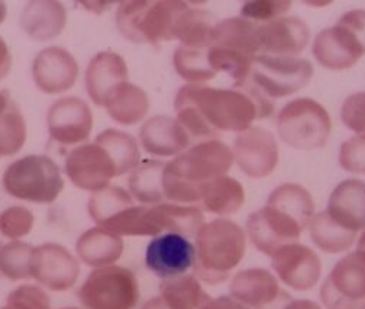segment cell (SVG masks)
Wrapping results in <instances>:
<instances>
[{
  "label": "cell",
  "instance_id": "9a60e30c",
  "mask_svg": "<svg viewBox=\"0 0 365 309\" xmlns=\"http://www.w3.org/2000/svg\"><path fill=\"white\" fill-rule=\"evenodd\" d=\"M234 163L251 179H264L277 168L280 151L276 137L261 126H251L234 140Z\"/></svg>",
  "mask_w": 365,
  "mask_h": 309
},
{
  "label": "cell",
  "instance_id": "816d5d0a",
  "mask_svg": "<svg viewBox=\"0 0 365 309\" xmlns=\"http://www.w3.org/2000/svg\"><path fill=\"white\" fill-rule=\"evenodd\" d=\"M6 16H8V6L5 2H0V25L5 22Z\"/></svg>",
  "mask_w": 365,
  "mask_h": 309
},
{
  "label": "cell",
  "instance_id": "f5cc1de1",
  "mask_svg": "<svg viewBox=\"0 0 365 309\" xmlns=\"http://www.w3.org/2000/svg\"><path fill=\"white\" fill-rule=\"evenodd\" d=\"M9 98H11V95L6 91H0V111L4 109V106L6 105Z\"/></svg>",
  "mask_w": 365,
  "mask_h": 309
},
{
  "label": "cell",
  "instance_id": "d6a6232c",
  "mask_svg": "<svg viewBox=\"0 0 365 309\" xmlns=\"http://www.w3.org/2000/svg\"><path fill=\"white\" fill-rule=\"evenodd\" d=\"M95 143L102 146L113 160L118 178L123 174H129L141 163L140 141L129 134V132L116 128H108L101 132Z\"/></svg>",
  "mask_w": 365,
  "mask_h": 309
},
{
  "label": "cell",
  "instance_id": "8d00e7d4",
  "mask_svg": "<svg viewBox=\"0 0 365 309\" xmlns=\"http://www.w3.org/2000/svg\"><path fill=\"white\" fill-rule=\"evenodd\" d=\"M209 50V49H207ZM207 50H197L178 46L173 54L175 73L187 84H203L217 74L209 64Z\"/></svg>",
  "mask_w": 365,
  "mask_h": 309
},
{
  "label": "cell",
  "instance_id": "ba28073f",
  "mask_svg": "<svg viewBox=\"0 0 365 309\" xmlns=\"http://www.w3.org/2000/svg\"><path fill=\"white\" fill-rule=\"evenodd\" d=\"M276 126L284 144L294 150L312 151L327 146L332 121L325 106L310 98H299L280 109Z\"/></svg>",
  "mask_w": 365,
  "mask_h": 309
},
{
  "label": "cell",
  "instance_id": "603a6c76",
  "mask_svg": "<svg viewBox=\"0 0 365 309\" xmlns=\"http://www.w3.org/2000/svg\"><path fill=\"white\" fill-rule=\"evenodd\" d=\"M325 211L342 228L362 233L365 230V182L346 179L338 183L329 195Z\"/></svg>",
  "mask_w": 365,
  "mask_h": 309
},
{
  "label": "cell",
  "instance_id": "f907efd6",
  "mask_svg": "<svg viewBox=\"0 0 365 309\" xmlns=\"http://www.w3.org/2000/svg\"><path fill=\"white\" fill-rule=\"evenodd\" d=\"M290 298H292L290 295H287L286 292H282V295L277 298V300H274L272 303H269L268 306H264L261 309H282Z\"/></svg>",
  "mask_w": 365,
  "mask_h": 309
},
{
  "label": "cell",
  "instance_id": "3957f363",
  "mask_svg": "<svg viewBox=\"0 0 365 309\" xmlns=\"http://www.w3.org/2000/svg\"><path fill=\"white\" fill-rule=\"evenodd\" d=\"M247 240L245 230L230 218L207 221L195 237L193 275L207 285L226 282L245 257Z\"/></svg>",
  "mask_w": 365,
  "mask_h": 309
},
{
  "label": "cell",
  "instance_id": "cb8c5ba5",
  "mask_svg": "<svg viewBox=\"0 0 365 309\" xmlns=\"http://www.w3.org/2000/svg\"><path fill=\"white\" fill-rule=\"evenodd\" d=\"M282 292L276 275L262 268L241 270L232 276L230 283V295L250 309L268 306L277 300Z\"/></svg>",
  "mask_w": 365,
  "mask_h": 309
},
{
  "label": "cell",
  "instance_id": "277c9868",
  "mask_svg": "<svg viewBox=\"0 0 365 309\" xmlns=\"http://www.w3.org/2000/svg\"><path fill=\"white\" fill-rule=\"evenodd\" d=\"M261 54L258 25L242 18H227L217 22L207 60L216 73H226L234 84L250 77L252 63Z\"/></svg>",
  "mask_w": 365,
  "mask_h": 309
},
{
  "label": "cell",
  "instance_id": "5b68a950",
  "mask_svg": "<svg viewBox=\"0 0 365 309\" xmlns=\"http://www.w3.org/2000/svg\"><path fill=\"white\" fill-rule=\"evenodd\" d=\"M192 4L180 0H128L115 12L119 34L133 44H158L173 41L180 15Z\"/></svg>",
  "mask_w": 365,
  "mask_h": 309
},
{
  "label": "cell",
  "instance_id": "9c48e42d",
  "mask_svg": "<svg viewBox=\"0 0 365 309\" xmlns=\"http://www.w3.org/2000/svg\"><path fill=\"white\" fill-rule=\"evenodd\" d=\"M84 309H135L140 302V283L123 266L93 269L78 289Z\"/></svg>",
  "mask_w": 365,
  "mask_h": 309
},
{
  "label": "cell",
  "instance_id": "ffe728a7",
  "mask_svg": "<svg viewBox=\"0 0 365 309\" xmlns=\"http://www.w3.org/2000/svg\"><path fill=\"white\" fill-rule=\"evenodd\" d=\"M261 54L276 57H297L310 39L307 24L297 16H282L258 25Z\"/></svg>",
  "mask_w": 365,
  "mask_h": 309
},
{
  "label": "cell",
  "instance_id": "2e32d148",
  "mask_svg": "<svg viewBox=\"0 0 365 309\" xmlns=\"http://www.w3.org/2000/svg\"><path fill=\"white\" fill-rule=\"evenodd\" d=\"M271 268L279 282L296 292L312 290L322 278V261L310 247L292 243L271 257Z\"/></svg>",
  "mask_w": 365,
  "mask_h": 309
},
{
  "label": "cell",
  "instance_id": "8fae6325",
  "mask_svg": "<svg viewBox=\"0 0 365 309\" xmlns=\"http://www.w3.org/2000/svg\"><path fill=\"white\" fill-rule=\"evenodd\" d=\"M304 230L294 218L267 202L262 208L250 213L245 227L251 244L268 257L283 245L299 243Z\"/></svg>",
  "mask_w": 365,
  "mask_h": 309
},
{
  "label": "cell",
  "instance_id": "7c38bea8",
  "mask_svg": "<svg viewBox=\"0 0 365 309\" xmlns=\"http://www.w3.org/2000/svg\"><path fill=\"white\" fill-rule=\"evenodd\" d=\"M64 173L71 185L88 193L103 191L110 186L112 179L118 178L113 160L95 141L73 147L67 153Z\"/></svg>",
  "mask_w": 365,
  "mask_h": 309
},
{
  "label": "cell",
  "instance_id": "44dd1931",
  "mask_svg": "<svg viewBox=\"0 0 365 309\" xmlns=\"http://www.w3.org/2000/svg\"><path fill=\"white\" fill-rule=\"evenodd\" d=\"M128 78L129 69L120 54L110 50L99 51L90 59L84 71L86 93L91 102L103 108L115 87Z\"/></svg>",
  "mask_w": 365,
  "mask_h": 309
},
{
  "label": "cell",
  "instance_id": "f1b7e54d",
  "mask_svg": "<svg viewBox=\"0 0 365 309\" xmlns=\"http://www.w3.org/2000/svg\"><path fill=\"white\" fill-rule=\"evenodd\" d=\"M217 22V16L213 12L190 5L177 21L173 41H178L182 47L207 50L212 46Z\"/></svg>",
  "mask_w": 365,
  "mask_h": 309
},
{
  "label": "cell",
  "instance_id": "f6af8a7d",
  "mask_svg": "<svg viewBox=\"0 0 365 309\" xmlns=\"http://www.w3.org/2000/svg\"><path fill=\"white\" fill-rule=\"evenodd\" d=\"M324 309H359L361 306L342 298L327 280H324L321 290H319Z\"/></svg>",
  "mask_w": 365,
  "mask_h": 309
},
{
  "label": "cell",
  "instance_id": "f35d334b",
  "mask_svg": "<svg viewBox=\"0 0 365 309\" xmlns=\"http://www.w3.org/2000/svg\"><path fill=\"white\" fill-rule=\"evenodd\" d=\"M34 245L25 241H9L0 247V275L19 282L31 279V254Z\"/></svg>",
  "mask_w": 365,
  "mask_h": 309
},
{
  "label": "cell",
  "instance_id": "52a82bcc",
  "mask_svg": "<svg viewBox=\"0 0 365 309\" xmlns=\"http://www.w3.org/2000/svg\"><path fill=\"white\" fill-rule=\"evenodd\" d=\"M312 53L324 69L341 71L354 67L365 56V9L348 11L335 25L319 32Z\"/></svg>",
  "mask_w": 365,
  "mask_h": 309
},
{
  "label": "cell",
  "instance_id": "c3c4849f",
  "mask_svg": "<svg viewBox=\"0 0 365 309\" xmlns=\"http://www.w3.org/2000/svg\"><path fill=\"white\" fill-rule=\"evenodd\" d=\"M282 309H324L322 305L312 299H293L290 298Z\"/></svg>",
  "mask_w": 365,
  "mask_h": 309
},
{
  "label": "cell",
  "instance_id": "1f68e13d",
  "mask_svg": "<svg viewBox=\"0 0 365 309\" xmlns=\"http://www.w3.org/2000/svg\"><path fill=\"white\" fill-rule=\"evenodd\" d=\"M312 243L327 254H341L356 243L358 234L338 226L327 211L316 212L307 227Z\"/></svg>",
  "mask_w": 365,
  "mask_h": 309
},
{
  "label": "cell",
  "instance_id": "7dc6e473",
  "mask_svg": "<svg viewBox=\"0 0 365 309\" xmlns=\"http://www.w3.org/2000/svg\"><path fill=\"white\" fill-rule=\"evenodd\" d=\"M14 57L5 38L0 35V81H2L12 70Z\"/></svg>",
  "mask_w": 365,
  "mask_h": 309
},
{
  "label": "cell",
  "instance_id": "11a10c76",
  "mask_svg": "<svg viewBox=\"0 0 365 309\" xmlns=\"http://www.w3.org/2000/svg\"><path fill=\"white\" fill-rule=\"evenodd\" d=\"M0 309H26V308L21 306V305H16V303H6L5 306H2Z\"/></svg>",
  "mask_w": 365,
  "mask_h": 309
},
{
  "label": "cell",
  "instance_id": "484cf974",
  "mask_svg": "<svg viewBox=\"0 0 365 309\" xmlns=\"http://www.w3.org/2000/svg\"><path fill=\"white\" fill-rule=\"evenodd\" d=\"M150 98L143 87L123 81L108 96L103 108L112 121L123 126H132L145 121L150 112Z\"/></svg>",
  "mask_w": 365,
  "mask_h": 309
},
{
  "label": "cell",
  "instance_id": "d4e9b609",
  "mask_svg": "<svg viewBox=\"0 0 365 309\" xmlns=\"http://www.w3.org/2000/svg\"><path fill=\"white\" fill-rule=\"evenodd\" d=\"M125 250L123 238L101 227L86 230L76 241V255L86 266L101 269L116 264Z\"/></svg>",
  "mask_w": 365,
  "mask_h": 309
},
{
  "label": "cell",
  "instance_id": "60d3db41",
  "mask_svg": "<svg viewBox=\"0 0 365 309\" xmlns=\"http://www.w3.org/2000/svg\"><path fill=\"white\" fill-rule=\"evenodd\" d=\"M290 8L292 4L286 0H252L242 5L241 16L257 25H262L284 16Z\"/></svg>",
  "mask_w": 365,
  "mask_h": 309
},
{
  "label": "cell",
  "instance_id": "836d02e7",
  "mask_svg": "<svg viewBox=\"0 0 365 309\" xmlns=\"http://www.w3.org/2000/svg\"><path fill=\"white\" fill-rule=\"evenodd\" d=\"M160 298L170 309H200L210 296L195 275H180L160 282Z\"/></svg>",
  "mask_w": 365,
  "mask_h": 309
},
{
  "label": "cell",
  "instance_id": "30bf717a",
  "mask_svg": "<svg viewBox=\"0 0 365 309\" xmlns=\"http://www.w3.org/2000/svg\"><path fill=\"white\" fill-rule=\"evenodd\" d=\"M313 64L300 57H255L248 80L268 99H282L300 92L313 77Z\"/></svg>",
  "mask_w": 365,
  "mask_h": 309
},
{
  "label": "cell",
  "instance_id": "e575fe53",
  "mask_svg": "<svg viewBox=\"0 0 365 309\" xmlns=\"http://www.w3.org/2000/svg\"><path fill=\"white\" fill-rule=\"evenodd\" d=\"M267 203L276 206L294 218L304 228L314 216V201L310 192L297 183H283L269 193Z\"/></svg>",
  "mask_w": 365,
  "mask_h": 309
},
{
  "label": "cell",
  "instance_id": "8992f818",
  "mask_svg": "<svg viewBox=\"0 0 365 309\" xmlns=\"http://www.w3.org/2000/svg\"><path fill=\"white\" fill-rule=\"evenodd\" d=\"M5 192L24 202L50 205L64 191V178L60 166L48 156L28 154L12 161L4 171Z\"/></svg>",
  "mask_w": 365,
  "mask_h": 309
},
{
  "label": "cell",
  "instance_id": "9f6ffc18",
  "mask_svg": "<svg viewBox=\"0 0 365 309\" xmlns=\"http://www.w3.org/2000/svg\"><path fill=\"white\" fill-rule=\"evenodd\" d=\"M5 243H4V237H2V234H0V247H2Z\"/></svg>",
  "mask_w": 365,
  "mask_h": 309
},
{
  "label": "cell",
  "instance_id": "7bdbcfd3",
  "mask_svg": "<svg viewBox=\"0 0 365 309\" xmlns=\"http://www.w3.org/2000/svg\"><path fill=\"white\" fill-rule=\"evenodd\" d=\"M6 303H16L26 309H53L51 296L39 285H21L6 296Z\"/></svg>",
  "mask_w": 365,
  "mask_h": 309
},
{
  "label": "cell",
  "instance_id": "7402d4cb",
  "mask_svg": "<svg viewBox=\"0 0 365 309\" xmlns=\"http://www.w3.org/2000/svg\"><path fill=\"white\" fill-rule=\"evenodd\" d=\"M67 9L57 0H32L25 4L19 15L21 29L36 42L58 38L67 26Z\"/></svg>",
  "mask_w": 365,
  "mask_h": 309
},
{
  "label": "cell",
  "instance_id": "7a4b0ae2",
  "mask_svg": "<svg viewBox=\"0 0 365 309\" xmlns=\"http://www.w3.org/2000/svg\"><path fill=\"white\" fill-rule=\"evenodd\" d=\"M232 148L213 138L190 146L165 163L163 191L167 202L199 205L202 188L210 181L230 173L234 166Z\"/></svg>",
  "mask_w": 365,
  "mask_h": 309
},
{
  "label": "cell",
  "instance_id": "e0dca14e",
  "mask_svg": "<svg viewBox=\"0 0 365 309\" xmlns=\"http://www.w3.org/2000/svg\"><path fill=\"white\" fill-rule=\"evenodd\" d=\"M32 80L45 95H61L77 83L80 67L76 57L64 47L48 46L38 51L31 66Z\"/></svg>",
  "mask_w": 365,
  "mask_h": 309
},
{
  "label": "cell",
  "instance_id": "bcb514c9",
  "mask_svg": "<svg viewBox=\"0 0 365 309\" xmlns=\"http://www.w3.org/2000/svg\"><path fill=\"white\" fill-rule=\"evenodd\" d=\"M200 309H250V308L231 295H222L217 298H210Z\"/></svg>",
  "mask_w": 365,
  "mask_h": 309
},
{
  "label": "cell",
  "instance_id": "db71d44e",
  "mask_svg": "<svg viewBox=\"0 0 365 309\" xmlns=\"http://www.w3.org/2000/svg\"><path fill=\"white\" fill-rule=\"evenodd\" d=\"M356 250L365 251V230H364L362 234L356 238Z\"/></svg>",
  "mask_w": 365,
  "mask_h": 309
},
{
  "label": "cell",
  "instance_id": "ee69618b",
  "mask_svg": "<svg viewBox=\"0 0 365 309\" xmlns=\"http://www.w3.org/2000/svg\"><path fill=\"white\" fill-rule=\"evenodd\" d=\"M341 121L355 136L365 134V92L352 93L344 101Z\"/></svg>",
  "mask_w": 365,
  "mask_h": 309
},
{
  "label": "cell",
  "instance_id": "4316f807",
  "mask_svg": "<svg viewBox=\"0 0 365 309\" xmlns=\"http://www.w3.org/2000/svg\"><path fill=\"white\" fill-rule=\"evenodd\" d=\"M150 213L160 234L174 233L189 240H195L205 224L203 209L199 205H181L165 201L150 206Z\"/></svg>",
  "mask_w": 365,
  "mask_h": 309
},
{
  "label": "cell",
  "instance_id": "681fc988",
  "mask_svg": "<svg viewBox=\"0 0 365 309\" xmlns=\"http://www.w3.org/2000/svg\"><path fill=\"white\" fill-rule=\"evenodd\" d=\"M141 309H170L168 305L160 298V296H155V298H151L148 299Z\"/></svg>",
  "mask_w": 365,
  "mask_h": 309
},
{
  "label": "cell",
  "instance_id": "83f0119b",
  "mask_svg": "<svg viewBox=\"0 0 365 309\" xmlns=\"http://www.w3.org/2000/svg\"><path fill=\"white\" fill-rule=\"evenodd\" d=\"M342 298L362 306L365 303V251L355 250L339 258L325 279Z\"/></svg>",
  "mask_w": 365,
  "mask_h": 309
},
{
  "label": "cell",
  "instance_id": "ab89813d",
  "mask_svg": "<svg viewBox=\"0 0 365 309\" xmlns=\"http://www.w3.org/2000/svg\"><path fill=\"white\" fill-rule=\"evenodd\" d=\"M35 226L34 212L22 205L9 206L0 212V234L9 241H19L31 234Z\"/></svg>",
  "mask_w": 365,
  "mask_h": 309
},
{
  "label": "cell",
  "instance_id": "d6986e66",
  "mask_svg": "<svg viewBox=\"0 0 365 309\" xmlns=\"http://www.w3.org/2000/svg\"><path fill=\"white\" fill-rule=\"evenodd\" d=\"M138 141L154 158H174L192 146V138L175 116L154 115L141 125Z\"/></svg>",
  "mask_w": 365,
  "mask_h": 309
},
{
  "label": "cell",
  "instance_id": "f546056e",
  "mask_svg": "<svg viewBox=\"0 0 365 309\" xmlns=\"http://www.w3.org/2000/svg\"><path fill=\"white\" fill-rule=\"evenodd\" d=\"M245 203V189L235 178L220 176L202 188V209L217 218L237 213Z\"/></svg>",
  "mask_w": 365,
  "mask_h": 309
},
{
  "label": "cell",
  "instance_id": "d590c367",
  "mask_svg": "<svg viewBox=\"0 0 365 309\" xmlns=\"http://www.w3.org/2000/svg\"><path fill=\"white\" fill-rule=\"evenodd\" d=\"M26 138V119L11 96L4 109L0 111V158L14 157L21 153Z\"/></svg>",
  "mask_w": 365,
  "mask_h": 309
},
{
  "label": "cell",
  "instance_id": "ac0fdd59",
  "mask_svg": "<svg viewBox=\"0 0 365 309\" xmlns=\"http://www.w3.org/2000/svg\"><path fill=\"white\" fill-rule=\"evenodd\" d=\"M196 261L195 244L180 234L164 233L153 237L145 250V266L157 278L186 275Z\"/></svg>",
  "mask_w": 365,
  "mask_h": 309
},
{
  "label": "cell",
  "instance_id": "4dcf8cb0",
  "mask_svg": "<svg viewBox=\"0 0 365 309\" xmlns=\"http://www.w3.org/2000/svg\"><path fill=\"white\" fill-rule=\"evenodd\" d=\"M164 160L147 158L141 160L128 178V191L140 205H158L165 202L163 191V173L165 168Z\"/></svg>",
  "mask_w": 365,
  "mask_h": 309
},
{
  "label": "cell",
  "instance_id": "6da1fadb",
  "mask_svg": "<svg viewBox=\"0 0 365 309\" xmlns=\"http://www.w3.org/2000/svg\"><path fill=\"white\" fill-rule=\"evenodd\" d=\"M174 111L192 140L206 141L222 132L241 134L257 119L268 118L274 103L248 78L231 89L186 83L175 93Z\"/></svg>",
  "mask_w": 365,
  "mask_h": 309
},
{
  "label": "cell",
  "instance_id": "4fadbf2b",
  "mask_svg": "<svg viewBox=\"0 0 365 309\" xmlns=\"http://www.w3.org/2000/svg\"><path fill=\"white\" fill-rule=\"evenodd\" d=\"M31 279L51 292H66L80 278V260L68 248L57 243L35 245L31 254Z\"/></svg>",
  "mask_w": 365,
  "mask_h": 309
},
{
  "label": "cell",
  "instance_id": "6f0895ef",
  "mask_svg": "<svg viewBox=\"0 0 365 309\" xmlns=\"http://www.w3.org/2000/svg\"><path fill=\"white\" fill-rule=\"evenodd\" d=\"M61 309H78V308H61Z\"/></svg>",
  "mask_w": 365,
  "mask_h": 309
},
{
  "label": "cell",
  "instance_id": "b9f144b4",
  "mask_svg": "<svg viewBox=\"0 0 365 309\" xmlns=\"http://www.w3.org/2000/svg\"><path fill=\"white\" fill-rule=\"evenodd\" d=\"M342 170L365 176V134L354 136L341 144L338 154Z\"/></svg>",
  "mask_w": 365,
  "mask_h": 309
},
{
  "label": "cell",
  "instance_id": "74e56055",
  "mask_svg": "<svg viewBox=\"0 0 365 309\" xmlns=\"http://www.w3.org/2000/svg\"><path fill=\"white\" fill-rule=\"evenodd\" d=\"M135 199L122 186H108L101 192L91 193L87 201V212L93 223L101 227L120 209L133 205Z\"/></svg>",
  "mask_w": 365,
  "mask_h": 309
},
{
  "label": "cell",
  "instance_id": "5bb4252c",
  "mask_svg": "<svg viewBox=\"0 0 365 309\" xmlns=\"http://www.w3.org/2000/svg\"><path fill=\"white\" fill-rule=\"evenodd\" d=\"M93 111L78 96H63L47 111L50 138L63 147L84 144L93 131Z\"/></svg>",
  "mask_w": 365,
  "mask_h": 309
},
{
  "label": "cell",
  "instance_id": "680465c9",
  "mask_svg": "<svg viewBox=\"0 0 365 309\" xmlns=\"http://www.w3.org/2000/svg\"><path fill=\"white\" fill-rule=\"evenodd\" d=\"M359 309H365V303H362V306Z\"/></svg>",
  "mask_w": 365,
  "mask_h": 309
}]
</instances>
